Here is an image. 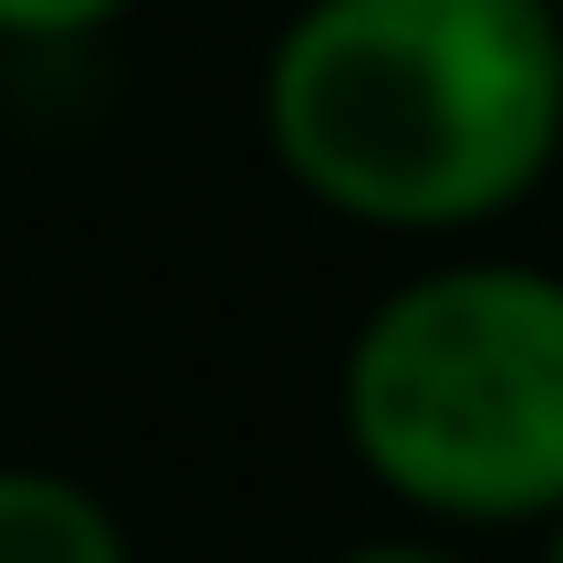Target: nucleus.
Masks as SVG:
<instances>
[{"instance_id":"obj_6","label":"nucleus","mask_w":563,"mask_h":563,"mask_svg":"<svg viewBox=\"0 0 563 563\" xmlns=\"http://www.w3.org/2000/svg\"><path fill=\"white\" fill-rule=\"evenodd\" d=\"M543 563H563V511H553V522H543Z\"/></svg>"},{"instance_id":"obj_5","label":"nucleus","mask_w":563,"mask_h":563,"mask_svg":"<svg viewBox=\"0 0 563 563\" xmlns=\"http://www.w3.org/2000/svg\"><path fill=\"white\" fill-rule=\"evenodd\" d=\"M334 563H460V553H439V543H365V553H334Z\"/></svg>"},{"instance_id":"obj_3","label":"nucleus","mask_w":563,"mask_h":563,"mask_svg":"<svg viewBox=\"0 0 563 563\" xmlns=\"http://www.w3.org/2000/svg\"><path fill=\"white\" fill-rule=\"evenodd\" d=\"M0 563H136V543L74 470L0 460Z\"/></svg>"},{"instance_id":"obj_1","label":"nucleus","mask_w":563,"mask_h":563,"mask_svg":"<svg viewBox=\"0 0 563 563\" xmlns=\"http://www.w3.org/2000/svg\"><path fill=\"white\" fill-rule=\"evenodd\" d=\"M262 146L355 230H490L563 167V21L553 0H302L262 53Z\"/></svg>"},{"instance_id":"obj_7","label":"nucleus","mask_w":563,"mask_h":563,"mask_svg":"<svg viewBox=\"0 0 563 563\" xmlns=\"http://www.w3.org/2000/svg\"><path fill=\"white\" fill-rule=\"evenodd\" d=\"M553 21H563V0H553Z\"/></svg>"},{"instance_id":"obj_4","label":"nucleus","mask_w":563,"mask_h":563,"mask_svg":"<svg viewBox=\"0 0 563 563\" xmlns=\"http://www.w3.org/2000/svg\"><path fill=\"white\" fill-rule=\"evenodd\" d=\"M125 11H136V0H0V42H21V53H63V42L115 32Z\"/></svg>"},{"instance_id":"obj_2","label":"nucleus","mask_w":563,"mask_h":563,"mask_svg":"<svg viewBox=\"0 0 563 563\" xmlns=\"http://www.w3.org/2000/svg\"><path fill=\"white\" fill-rule=\"evenodd\" d=\"M344 449L397 511L543 532L563 511V272L428 262L344 344Z\"/></svg>"}]
</instances>
